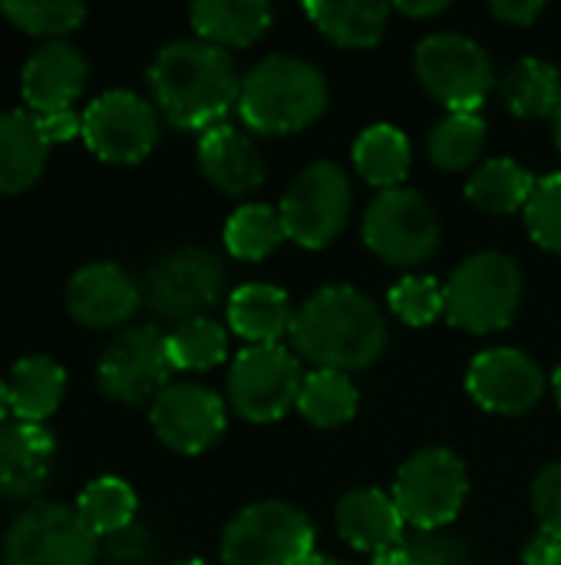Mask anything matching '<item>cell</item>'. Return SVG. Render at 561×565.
Segmentation results:
<instances>
[{
    "instance_id": "1",
    "label": "cell",
    "mask_w": 561,
    "mask_h": 565,
    "mask_svg": "<svg viewBox=\"0 0 561 565\" xmlns=\"http://www.w3.org/2000/svg\"><path fill=\"white\" fill-rule=\"evenodd\" d=\"M149 86L169 122L202 132L222 126L241 93L231 53L205 40L165 43L149 66Z\"/></svg>"
},
{
    "instance_id": "2",
    "label": "cell",
    "mask_w": 561,
    "mask_h": 565,
    "mask_svg": "<svg viewBox=\"0 0 561 565\" xmlns=\"http://www.w3.org/2000/svg\"><path fill=\"white\" fill-rule=\"evenodd\" d=\"M291 338L298 351L321 371H364L387 348V321L380 308L350 285L314 291L298 311Z\"/></svg>"
},
{
    "instance_id": "3",
    "label": "cell",
    "mask_w": 561,
    "mask_h": 565,
    "mask_svg": "<svg viewBox=\"0 0 561 565\" xmlns=\"http://www.w3.org/2000/svg\"><path fill=\"white\" fill-rule=\"evenodd\" d=\"M327 109L324 73L301 56L258 60L238 93V113L261 136H288L308 129Z\"/></svg>"
},
{
    "instance_id": "4",
    "label": "cell",
    "mask_w": 561,
    "mask_h": 565,
    "mask_svg": "<svg viewBox=\"0 0 561 565\" xmlns=\"http://www.w3.org/2000/svg\"><path fill=\"white\" fill-rule=\"evenodd\" d=\"M522 301V271L499 252L470 255L446 285V318L473 334L503 331Z\"/></svg>"
},
{
    "instance_id": "5",
    "label": "cell",
    "mask_w": 561,
    "mask_h": 565,
    "mask_svg": "<svg viewBox=\"0 0 561 565\" xmlns=\"http://www.w3.org/2000/svg\"><path fill=\"white\" fill-rule=\"evenodd\" d=\"M311 556L314 526L284 500L251 503L222 536L225 565H304Z\"/></svg>"
},
{
    "instance_id": "6",
    "label": "cell",
    "mask_w": 561,
    "mask_h": 565,
    "mask_svg": "<svg viewBox=\"0 0 561 565\" xmlns=\"http://www.w3.org/2000/svg\"><path fill=\"white\" fill-rule=\"evenodd\" d=\"M466 493H470L466 463L446 447L417 450L400 467L393 483V503L400 507V516L423 533H436L440 526H450L460 516Z\"/></svg>"
},
{
    "instance_id": "7",
    "label": "cell",
    "mask_w": 561,
    "mask_h": 565,
    "mask_svg": "<svg viewBox=\"0 0 561 565\" xmlns=\"http://www.w3.org/2000/svg\"><path fill=\"white\" fill-rule=\"evenodd\" d=\"M225 291V265L215 252L198 245H182L159 255L142 278L145 305L172 321L205 318V311Z\"/></svg>"
},
{
    "instance_id": "8",
    "label": "cell",
    "mask_w": 561,
    "mask_h": 565,
    "mask_svg": "<svg viewBox=\"0 0 561 565\" xmlns=\"http://www.w3.org/2000/svg\"><path fill=\"white\" fill-rule=\"evenodd\" d=\"M3 556L7 565H96L99 536L76 507L30 503L7 530Z\"/></svg>"
},
{
    "instance_id": "9",
    "label": "cell",
    "mask_w": 561,
    "mask_h": 565,
    "mask_svg": "<svg viewBox=\"0 0 561 565\" xmlns=\"http://www.w3.org/2000/svg\"><path fill=\"white\" fill-rule=\"evenodd\" d=\"M413 63L427 93L450 106V113H479L496 86L489 53L463 33H433L420 40Z\"/></svg>"
},
{
    "instance_id": "10",
    "label": "cell",
    "mask_w": 561,
    "mask_h": 565,
    "mask_svg": "<svg viewBox=\"0 0 561 565\" xmlns=\"http://www.w3.org/2000/svg\"><path fill=\"white\" fill-rule=\"evenodd\" d=\"M443 228L436 209L413 189H387L367 205L364 242L367 248L397 268H413L440 248Z\"/></svg>"
},
{
    "instance_id": "11",
    "label": "cell",
    "mask_w": 561,
    "mask_h": 565,
    "mask_svg": "<svg viewBox=\"0 0 561 565\" xmlns=\"http://www.w3.org/2000/svg\"><path fill=\"white\" fill-rule=\"evenodd\" d=\"M281 222L284 235L304 248L331 245L341 228L347 225L350 212V182L337 162H314L308 166L281 199Z\"/></svg>"
},
{
    "instance_id": "12",
    "label": "cell",
    "mask_w": 561,
    "mask_h": 565,
    "mask_svg": "<svg viewBox=\"0 0 561 565\" xmlns=\"http://www.w3.org/2000/svg\"><path fill=\"white\" fill-rule=\"evenodd\" d=\"M172 371L175 367L169 358L165 334L152 324H136L106 344L96 364V381L109 401L136 407L145 404L149 397L155 401L169 387L165 381Z\"/></svg>"
},
{
    "instance_id": "13",
    "label": "cell",
    "mask_w": 561,
    "mask_h": 565,
    "mask_svg": "<svg viewBox=\"0 0 561 565\" xmlns=\"http://www.w3.org/2000/svg\"><path fill=\"white\" fill-rule=\"evenodd\" d=\"M301 384V364L281 344L245 348L228 371L231 407L251 424L281 420L291 407H298Z\"/></svg>"
},
{
    "instance_id": "14",
    "label": "cell",
    "mask_w": 561,
    "mask_h": 565,
    "mask_svg": "<svg viewBox=\"0 0 561 565\" xmlns=\"http://www.w3.org/2000/svg\"><path fill=\"white\" fill-rule=\"evenodd\" d=\"M83 142L103 162H142L159 142V113L129 89H109L83 109Z\"/></svg>"
},
{
    "instance_id": "15",
    "label": "cell",
    "mask_w": 561,
    "mask_h": 565,
    "mask_svg": "<svg viewBox=\"0 0 561 565\" xmlns=\"http://www.w3.org/2000/svg\"><path fill=\"white\" fill-rule=\"evenodd\" d=\"M155 437L175 454H202L225 434V404L202 384H169L149 411Z\"/></svg>"
},
{
    "instance_id": "16",
    "label": "cell",
    "mask_w": 561,
    "mask_h": 565,
    "mask_svg": "<svg viewBox=\"0 0 561 565\" xmlns=\"http://www.w3.org/2000/svg\"><path fill=\"white\" fill-rule=\"evenodd\" d=\"M466 391L489 414L519 417L539 404L546 391V377L529 354L516 348H493L470 361Z\"/></svg>"
},
{
    "instance_id": "17",
    "label": "cell",
    "mask_w": 561,
    "mask_h": 565,
    "mask_svg": "<svg viewBox=\"0 0 561 565\" xmlns=\"http://www.w3.org/2000/svg\"><path fill=\"white\" fill-rule=\"evenodd\" d=\"M89 76V63L79 46L66 40H46L36 46L20 70V96L30 113L53 116L69 113Z\"/></svg>"
},
{
    "instance_id": "18",
    "label": "cell",
    "mask_w": 561,
    "mask_h": 565,
    "mask_svg": "<svg viewBox=\"0 0 561 565\" xmlns=\"http://www.w3.org/2000/svg\"><path fill=\"white\" fill-rule=\"evenodd\" d=\"M142 288L116 262H89L66 285V308L86 328H116L136 315Z\"/></svg>"
},
{
    "instance_id": "19",
    "label": "cell",
    "mask_w": 561,
    "mask_h": 565,
    "mask_svg": "<svg viewBox=\"0 0 561 565\" xmlns=\"http://www.w3.org/2000/svg\"><path fill=\"white\" fill-rule=\"evenodd\" d=\"M56 437L46 424L13 420L0 427V500H33L53 477Z\"/></svg>"
},
{
    "instance_id": "20",
    "label": "cell",
    "mask_w": 561,
    "mask_h": 565,
    "mask_svg": "<svg viewBox=\"0 0 561 565\" xmlns=\"http://www.w3.org/2000/svg\"><path fill=\"white\" fill-rule=\"evenodd\" d=\"M198 166L205 179L228 192V195H245L255 192L268 179V166L258 152V146L235 126H212L198 139Z\"/></svg>"
},
{
    "instance_id": "21",
    "label": "cell",
    "mask_w": 561,
    "mask_h": 565,
    "mask_svg": "<svg viewBox=\"0 0 561 565\" xmlns=\"http://www.w3.org/2000/svg\"><path fill=\"white\" fill-rule=\"evenodd\" d=\"M403 526H407V520L400 516V507L384 490H370V487L350 490L337 503L341 540L350 543L360 553L377 556V553H384L390 546H400L403 543Z\"/></svg>"
},
{
    "instance_id": "22",
    "label": "cell",
    "mask_w": 561,
    "mask_h": 565,
    "mask_svg": "<svg viewBox=\"0 0 561 565\" xmlns=\"http://www.w3.org/2000/svg\"><path fill=\"white\" fill-rule=\"evenodd\" d=\"M228 324L251 348L278 344L294 328V308H291V298L278 285L248 281L235 288L228 298Z\"/></svg>"
},
{
    "instance_id": "23",
    "label": "cell",
    "mask_w": 561,
    "mask_h": 565,
    "mask_svg": "<svg viewBox=\"0 0 561 565\" xmlns=\"http://www.w3.org/2000/svg\"><path fill=\"white\" fill-rule=\"evenodd\" d=\"M50 142L30 109L0 113V195L30 189L46 166Z\"/></svg>"
},
{
    "instance_id": "24",
    "label": "cell",
    "mask_w": 561,
    "mask_h": 565,
    "mask_svg": "<svg viewBox=\"0 0 561 565\" xmlns=\"http://www.w3.org/2000/svg\"><path fill=\"white\" fill-rule=\"evenodd\" d=\"M271 7L265 0H198L188 7V20L198 40L215 46H251L271 26Z\"/></svg>"
},
{
    "instance_id": "25",
    "label": "cell",
    "mask_w": 561,
    "mask_h": 565,
    "mask_svg": "<svg viewBox=\"0 0 561 565\" xmlns=\"http://www.w3.org/2000/svg\"><path fill=\"white\" fill-rule=\"evenodd\" d=\"M7 394L13 420L43 424L66 394V371L50 354H26L10 367Z\"/></svg>"
},
{
    "instance_id": "26",
    "label": "cell",
    "mask_w": 561,
    "mask_h": 565,
    "mask_svg": "<svg viewBox=\"0 0 561 565\" xmlns=\"http://www.w3.org/2000/svg\"><path fill=\"white\" fill-rule=\"evenodd\" d=\"M304 13L331 43L367 50L380 43L390 7L377 0H321V3L314 0V3H304Z\"/></svg>"
},
{
    "instance_id": "27",
    "label": "cell",
    "mask_w": 561,
    "mask_h": 565,
    "mask_svg": "<svg viewBox=\"0 0 561 565\" xmlns=\"http://www.w3.org/2000/svg\"><path fill=\"white\" fill-rule=\"evenodd\" d=\"M410 162H413L410 139L397 126H387V122L367 126L354 142V166L360 179L377 185L380 192L400 189V182L410 172Z\"/></svg>"
},
{
    "instance_id": "28",
    "label": "cell",
    "mask_w": 561,
    "mask_h": 565,
    "mask_svg": "<svg viewBox=\"0 0 561 565\" xmlns=\"http://www.w3.org/2000/svg\"><path fill=\"white\" fill-rule=\"evenodd\" d=\"M536 185L539 182L532 172H526L516 159H489L466 182V199L489 215H509L519 209L526 212Z\"/></svg>"
},
{
    "instance_id": "29",
    "label": "cell",
    "mask_w": 561,
    "mask_h": 565,
    "mask_svg": "<svg viewBox=\"0 0 561 565\" xmlns=\"http://www.w3.org/2000/svg\"><path fill=\"white\" fill-rule=\"evenodd\" d=\"M503 99L519 119H546L561 109V76L546 60H519L503 79Z\"/></svg>"
},
{
    "instance_id": "30",
    "label": "cell",
    "mask_w": 561,
    "mask_h": 565,
    "mask_svg": "<svg viewBox=\"0 0 561 565\" xmlns=\"http://www.w3.org/2000/svg\"><path fill=\"white\" fill-rule=\"evenodd\" d=\"M136 510H139L136 490L119 477H99V480L86 483L76 500V513L99 540H109V536L122 533L126 526H132Z\"/></svg>"
},
{
    "instance_id": "31",
    "label": "cell",
    "mask_w": 561,
    "mask_h": 565,
    "mask_svg": "<svg viewBox=\"0 0 561 565\" xmlns=\"http://www.w3.org/2000/svg\"><path fill=\"white\" fill-rule=\"evenodd\" d=\"M298 411L314 427H341L357 414V387L341 371H311L301 384Z\"/></svg>"
},
{
    "instance_id": "32",
    "label": "cell",
    "mask_w": 561,
    "mask_h": 565,
    "mask_svg": "<svg viewBox=\"0 0 561 565\" xmlns=\"http://www.w3.org/2000/svg\"><path fill=\"white\" fill-rule=\"evenodd\" d=\"M284 238L288 235H284L281 212L261 202H248L235 209L231 218L225 222V245L235 258H245V262L268 258L271 252H278Z\"/></svg>"
},
{
    "instance_id": "33",
    "label": "cell",
    "mask_w": 561,
    "mask_h": 565,
    "mask_svg": "<svg viewBox=\"0 0 561 565\" xmlns=\"http://www.w3.org/2000/svg\"><path fill=\"white\" fill-rule=\"evenodd\" d=\"M169 358L175 371H208L225 361L228 354V334L212 318H192L175 324L169 334Z\"/></svg>"
},
{
    "instance_id": "34",
    "label": "cell",
    "mask_w": 561,
    "mask_h": 565,
    "mask_svg": "<svg viewBox=\"0 0 561 565\" xmlns=\"http://www.w3.org/2000/svg\"><path fill=\"white\" fill-rule=\"evenodd\" d=\"M486 142V122L479 113H450L430 132V159L440 169H466L479 159Z\"/></svg>"
},
{
    "instance_id": "35",
    "label": "cell",
    "mask_w": 561,
    "mask_h": 565,
    "mask_svg": "<svg viewBox=\"0 0 561 565\" xmlns=\"http://www.w3.org/2000/svg\"><path fill=\"white\" fill-rule=\"evenodd\" d=\"M3 17L33 36H63L86 20V3L79 0H7Z\"/></svg>"
},
{
    "instance_id": "36",
    "label": "cell",
    "mask_w": 561,
    "mask_h": 565,
    "mask_svg": "<svg viewBox=\"0 0 561 565\" xmlns=\"http://www.w3.org/2000/svg\"><path fill=\"white\" fill-rule=\"evenodd\" d=\"M393 315L410 328H427L446 315V288L430 275H407L390 288Z\"/></svg>"
},
{
    "instance_id": "37",
    "label": "cell",
    "mask_w": 561,
    "mask_h": 565,
    "mask_svg": "<svg viewBox=\"0 0 561 565\" xmlns=\"http://www.w3.org/2000/svg\"><path fill=\"white\" fill-rule=\"evenodd\" d=\"M526 225H529V235L536 238V245L561 255V172L546 175L536 185V192L526 205Z\"/></svg>"
},
{
    "instance_id": "38",
    "label": "cell",
    "mask_w": 561,
    "mask_h": 565,
    "mask_svg": "<svg viewBox=\"0 0 561 565\" xmlns=\"http://www.w3.org/2000/svg\"><path fill=\"white\" fill-rule=\"evenodd\" d=\"M532 513L546 533L561 536V460L549 463L532 487Z\"/></svg>"
},
{
    "instance_id": "39",
    "label": "cell",
    "mask_w": 561,
    "mask_h": 565,
    "mask_svg": "<svg viewBox=\"0 0 561 565\" xmlns=\"http://www.w3.org/2000/svg\"><path fill=\"white\" fill-rule=\"evenodd\" d=\"M410 565H470V550L456 536L443 533H423L417 540H407Z\"/></svg>"
},
{
    "instance_id": "40",
    "label": "cell",
    "mask_w": 561,
    "mask_h": 565,
    "mask_svg": "<svg viewBox=\"0 0 561 565\" xmlns=\"http://www.w3.org/2000/svg\"><path fill=\"white\" fill-rule=\"evenodd\" d=\"M152 553H155L152 533L149 526H139V523L106 540V556L112 565H145L152 563Z\"/></svg>"
},
{
    "instance_id": "41",
    "label": "cell",
    "mask_w": 561,
    "mask_h": 565,
    "mask_svg": "<svg viewBox=\"0 0 561 565\" xmlns=\"http://www.w3.org/2000/svg\"><path fill=\"white\" fill-rule=\"evenodd\" d=\"M542 10H546L542 0H496L493 3V13L513 26H529Z\"/></svg>"
},
{
    "instance_id": "42",
    "label": "cell",
    "mask_w": 561,
    "mask_h": 565,
    "mask_svg": "<svg viewBox=\"0 0 561 565\" xmlns=\"http://www.w3.org/2000/svg\"><path fill=\"white\" fill-rule=\"evenodd\" d=\"M522 563L526 565H561V536L555 533H539L529 546H526V553H522Z\"/></svg>"
},
{
    "instance_id": "43",
    "label": "cell",
    "mask_w": 561,
    "mask_h": 565,
    "mask_svg": "<svg viewBox=\"0 0 561 565\" xmlns=\"http://www.w3.org/2000/svg\"><path fill=\"white\" fill-rule=\"evenodd\" d=\"M450 3L446 0H427V3H410V0H403V3H397V10L400 13H410V17H433V13H443Z\"/></svg>"
},
{
    "instance_id": "44",
    "label": "cell",
    "mask_w": 561,
    "mask_h": 565,
    "mask_svg": "<svg viewBox=\"0 0 561 565\" xmlns=\"http://www.w3.org/2000/svg\"><path fill=\"white\" fill-rule=\"evenodd\" d=\"M374 565H410V546H407V540L400 546H390V550L377 553Z\"/></svg>"
},
{
    "instance_id": "45",
    "label": "cell",
    "mask_w": 561,
    "mask_h": 565,
    "mask_svg": "<svg viewBox=\"0 0 561 565\" xmlns=\"http://www.w3.org/2000/svg\"><path fill=\"white\" fill-rule=\"evenodd\" d=\"M7 414H10V394H7V381L0 377V427L7 420Z\"/></svg>"
},
{
    "instance_id": "46",
    "label": "cell",
    "mask_w": 561,
    "mask_h": 565,
    "mask_svg": "<svg viewBox=\"0 0 561 565\" xmlns=\"http://www.w3.org/2000/svg\"><path fill=\"white\" fill-rule=\"evenodd\" d=\"M304 565H347V563H341V559H334V556H321V553H314V556H311Z\"/></svg>"
},
{
    "instance_id": "47",
    "label": "cell",
    "mask_w": 561,
    "mask_h": 565,
    "mask_svg": "<svg viewBox=\"0 0 561 565\" xmlns=\"http://www.w3.org/2000/svg\"><path fill=\"white\" fill-rule=\"evenodd\" d=\"M555 142H559V149H561V109L555 113Z\"/></svg>"
},
{
    "instance_id": "48",
    "label": "cell",
    "mask_w": 561,
    "mask_h": 565,
    "mask_svg": "<svg viewBox=\"0 0 561 565\" xmlns=\"http://www.w3.org/2000/svg\"><path fill=\"white\" fill-rule=\"evenodd\" d=\"M555 397H559V404H561V364H559V371H555Z\"/></svg>"
},
{
    "instance_id": "49",
    "label": "cell",
    "mask_w": 561,
    "mask_h": 565,
    "mask_svg": "<svg viewBox=\"0 0 561 565\" xmlns=\"http://www.w3.org/2000/svg\"><path fill=\"white\" fill-rule=\"evenodd\" d=\"M175 565H205L202 559H185V563H175Z\"/></svg>"
}]
</instances>
